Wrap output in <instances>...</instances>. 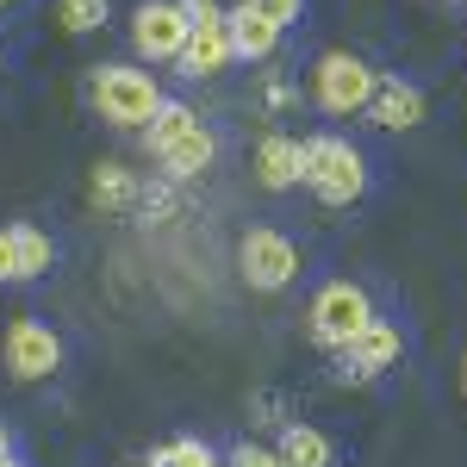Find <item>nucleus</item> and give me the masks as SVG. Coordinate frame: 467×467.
Instances as JSON below:
<instances>
[{"label":"nucleus","mask_w":467,"mask_h":467,"mask_svg":"<svg viewBox=\"0 0 467 467\" xmlns=\"http://www.w3.org/2000/svg\"><path fill=\"white\" fill-rule=\"evenodd\" d=\"M299 181L318 193L324 206H356L361 187H368V169H361V150L349 138H306L299 144Z\"/></svg>","instance_id":"obj_1"},{"label":"nucleus","mask_w":467,"mask_h":467,"mask_svg":"<svg viewBox=\"0 0 467 467\" xmlns=\"http://www.w3.org/2000/svg\"><path fill=\"white\" fill-rule=\"evenodd\" d=\"M162 107V88L150 81L144 69H131V63H107V69L94 75V112L119 125V131H131V125H150Z\"/></svg>","instance_id":"obj_2"},{"label":"nucleus","mask_w":467,"mask_h":467,"mask_svg":"<svg viewBox=\"0 0 467 467\" xmlns=\"http://www.w3.org/2000/svg\"><path fill=\"white\" fill-rule=\"evenodd\" d=\"M368 324H374V306H368V293L349 287V281H330V287L312 299V337H318L324 349H343Z\"/></svg>","instance_id":"obj_3"},{"label":"nucleus","mask_w":467,"mask_h":467,"mask_svg":"<svg viewBox=\"0 0 467 467\" xmlns=\"http://www.w3.org/2000/svg\"><path fill=\"white\" fill-rule=\"evenodd\" d=\"M6 368H13V380H50L57 368H63V343H57V330L37 318H13L6 324Z\"/></svg>","instance_id":"obj_4"},{"label":"nucleus","mask_w":467,"mask_h":467,"mask_svg":"<svg viewBox=\"0 0 467 467\" xmlns=\"http://www.w3.org/2000/svg\"><path fill=\"white\" fill-rule=\"evenodd\" d=\"M374 81H380V75L368 69L361 57L330 50V57L318 63V107H324V112H368V100H374Z\"/></svg>","instance_id":"obj_5"},{"label":"nucleus","mask_w":467,"mask_h":467,"mask_svg":"<svg viewBox=\"0 0 467 467\" xmlns=\"http://www.w3.org/2000/svg\"><path fill=\"white\" fill-rule=\"evenodd\" d=\"M131 44H138V57H150V63H175L181 44H187V13H181V0H144V6L131 13Z\"/></svg>","instance_id":"obj_6"},{"label":"nucleus","mask_w":467,"mask_h":467,"mask_svg":"<svg viewBox=\"0 0 467 467\" xmlns=\"http://www.w3.org/2000/svg\"><path fill=\"white\" fill-rule=\"evenodd\" d=\"M237 262H244V281L262 293L287 287L293 275H299V250H293L281 231H250L244 244H237Z\"/></svg>","instance_id":"obj_7"},{"label":"nucleus","mask_w":467,"mask_h":467,"mask_svg":"<svg viewBox=\"0 0 467 467\" xmlns=\"http://www.w3.org/2000/svg\"><path fill=\"white\" fill-rule=\"evenodd\" d=\"M337 356H343V368H337L343 380H374V374H387V368L399 361V330L374 318L368 330H361V337H349Z\"/></svg>","instance_id":"obj_8"},{"label":"nucleus","mask_w":467,"mask_h":467,"mask_svg":"<svg viewBox=\"0 0 467 467\" xmlns=\"http://www.w3.org/2000/svg\"><path fill=\"white\" fill-rule=\"evenodd\" d=\"M181 75H218L224 63H231V37H224V19H213V26H187V44H181Z\"/></svg>","instance_id":"obj_9"},{"label":"nucleus","mask_w":467,"mask_h":467,"mask_svg":"<svg viewBox=\"0 0 467 467\" xmlns=\"http://www.w3.org/2000/svg\"><path fill=\"white\" fill-rule=\"evenodd\" d=\"M368 119L387 125V131H411L424 119V94L411 81H374V100H368Z\"/></svg>","instance_id":"obj_10"},{"label":"nucleus","mask_w":467,"mask_h":467,"mask_svg":"<svg viewBox=\"0 0 467 467\" xmlns=\"http://www.w3.org/2000/svg\"><path fill=\"white\" fill-rule=\"evenodd\" d=\"M224 37H231V57L262 63V57H275L281 26H268V19H262V13H250V6H231V13H224Z\"/></svg>","instance_id":"obj_11"},{"label":"nucleus","mask_w":467,"mask_h":467,"mask_svg":"<svg viewBox=\"0 0 467 467\" xmlns=\"http://www.w3.org/2000/svg\"><path fill=\"white\" fill-rule=\"evenodd\" d=\"M255 181L262 187H293L299 181V138H262L255 144Z\"/></svg>","instance_id":"obj_12"},{"label":"nucleus","mask_w":467,"mask_h":467,"mask_svg":"<svg viewBox=\"0 0 467 467\" xmlns=\"http://www.w3.org/2000/svg\"><path fill=\"white\" fill-rule=\"evenodd\" d=\"M138 200H144V187H138V175L125 162H100L94 169V206L100 213H131Z\"/></svg>","instance_id":"obj_13"},{"label":"nucleus","mask_w":467,"mask_h":467,"mask_svg":"<svg viewBox=\"0 0 467 467\" xmlns=\"http://www.w3.org/2000/svg\"><path fill=\"white\" fill-rule=\"evenodd\" d=\"M13 237V281H37V275H50V237L37 231V224H13L6 231Z\"/></svg>","instance_id":"obj_14"},{"label":"nucleus","mask_w":467,"mask_h":467,"mask_svg":"<svg viewBox=\"0 0 467 467\" xmlns=\"http://www.w3.org/2000/svg\"><path fill=\"white\" fill-rule=\"evenodd\" d=\"M275 455H281V467H330V436L312 424H287Z\"/></svg>","instance_id":"obj_15"},{"label":"nucleus","mask_w":467,"mask_h":467,"mask_svg":"<svg viewBox=\"0 0 467 467\" xmlns=\"http://www.w3.org/2000/svg\"><path fill=\"white\" fill-rule=\"evenodd\" d=\"M193 131H200V112L181 107V100H162V107H156V119H150V150L162 156V150H175L181 138H193Z\"/></svg>","instance_id":"obj_16"},{"label":"nucleus","mask_w":467,"mask_h":467,"mask_svg":"<svg viewBox=\"0 0 467 467\" xmlns=\"http://www.w3.org/2000/svg\"><path fill=\"white\" fill-rule=\"evenodd\" d=\"M213 131H206V125H200V131H193V138H181L175 150H162V169H169V175L175 181H187V175H200V169H213Z\"/></svg>","instance_id":"obj_17"},{"label":"nucleus","mask_w":467,"mask_h":467,"mask_svg":"<svg viewBox=\"0 0 467 467\" xmlns=\"http://www.w3.org/2000/svg\"><path fill=\"white\" fill-rule=\"evenodd\" d=\"M100 19H107V0H57V26L63 32H100Z\"/></svg>","instance_id":"obj_18"},{"label":"nucleus","mask_w":467,"mask_h":467,"mask_svg":"<svg viewBox=\"0 0 467 467\" xmlns=\"http://www.w3.org/2000/svg\"><path fill=\"white\" fill-rule=\"evenodd\" d=\"M150 467H213V449H206L200 436H175V442L156 449V462H150Z\"/></svg>","instance_id":"obj_19"},{"label":"nucleus","mask_w":467,"mask_h":467,"mask_svg":"<svg viewBox=\"0 0 467 467\" xmlns=\"http://www.w3.org/2000/svg\"><path fill=\"white\" fill-rule=\"evenodd\" d=\"M237 6H250V13H262L268 26H281V32H287L293 19H299V6H306V0H237Z\"/></svg>","instance_id":"obj_20"},{"label":"nucleus","mask_w":467,"mask_h":467,"mask_svg":"<svg viewBox=\"0 0 467 467\" xmlns=\"http://www.w3.org/2000/svg\"><path fill=\"white\" fill-rule=\"evenodd\" d=\"M224 467H281V455H275V449H255V442H237Z\"/></svg>","instance_id":"obj_21"},{"label":"nucleus","mask_w":467,"mask_h":467,"mask_svg":"<svg viewBox=\"0 0 467 467\" xmlns=\"http://www.w3.org/2000/svg\"><path fill=\"white\" fill-rule=\"evenodd\" d=\"M181 13H187V26H213V19H224L218 0H181Z\"/></svg>","instance_id":"obj_22"},{"label":"nucleus","mask_w":467,"mask_h":467,"mask_svg":"<svg viewBox=\"0 0 467 467\" xmlns=\"http://www.w3.org/2000/svg\"><path fill=\"white\" fill-rule=\"evenodd\" d=\"M0 281H13V237L0 231Z\"/></svg>","instance_id":"obj_23"},{"label":"nucleus","mask_w":467,"mask_h":467,"mask_svg":"<svg viewBox=\"0 0 467 467\" xmlns=\"http://www.w3.org/2000/svg\"><path fill=\"white\" fill-rule=\"evenodd\" d=\"M0 455H13V442H6V431H0Z\"/></svg>","instance_id":"obj_24"},{"label":"nucleus","mask_w":467,"mask_h":467,"mask_svg":"<svg viewBox=\"0 0 467 467\" xmlns=\"http://www.w3.org/2000/svg\"><path fill=\"white\" fill-rule=\"evenodd\" d=\"M462 393H467V356H462Z\"/></svg>","instance_id":"obj_25"},{"label":"nucleus","mask_w":467,"mask_h":467,"mask_svg":"<svg viewBox=\"0 0 467 467\" xmlns=\"http://www.w3.org/2000/svg\"><path fill=\"white\" fill-rule=\"evenodd\" d=\"M0 467H19V462H13V455H0Z\"/></svg>","instance_id":"obj_26"},{"label":"nucleus","mask_w":467,"mask_h":467,"mask_svg":"<svg viewBox=\"0 0 467 467\" xmlns=\"http://www.w3.org/2000/svg\"><path fill=\"white\" fill-rule=\"evenodd\" d=\"M0 6H19V0H0Z\"/></svg>","instance_id":"obj_27"},{"label":"nucleus","mask_w":467,"mask_h":467,"mask_svg":"<svg viewBox=\"0 0 467 467\" xmlns=\"http://www.w3.org/2000/svg\"><path fill=\"white\" fill-rule=\"evenodd\" d=\"M213 467H218V462H213Z\"/></svg>","instance_id":"obj_28"}]
</instances>
